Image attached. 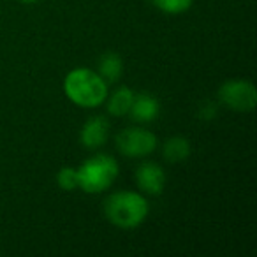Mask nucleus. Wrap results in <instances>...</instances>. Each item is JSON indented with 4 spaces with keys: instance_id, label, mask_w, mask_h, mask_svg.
<instances>
[{
    "instance_id": "3",
    "label": "nucleus",
    "mask_w": 257,
    "mask_h": 257,
    "mask_svg": "<svg viewBox=\"0 0 257 257\" xmlns=\"http://www.w3.org/2000/svg\"><path fill=\"white\" fill-rule=\"evenodd\" d=\"M78 173V189L88 194L104 192L113 185L118 176V164L111 155L100 154L83 162Z\"/></svg>"
},
{
    "instance_id": "14",
    "label": "nucleus",
    "mask_w": 257,
    "mask_h": 257,
    "mask_svg": "<svg viewBox=\"0 0 257 257\" xmlns=\"http://www.w3.org/2000/svg\"><path fill=\"white\" fill-rule=\"evenodd\" d=\"M22 2H25V4H34V2H37V0H22Z\"/></svg>"
},
{
    "instance_id": "10",
    "label": "nucleus",
    "mask_w": 257,
    "mask_h": 257,
    "mask_svg": "<svg viewBox=\"0 0 257 257\" xmlns=\"http://www.w3.org/2000/svg\"><path fill=\"white\" fill-rule=\"evenodd\" d=\"M136 93L133 92L127 86H121L118 88L113 95L109 97V102H107V111H109L113 116H125L131 111V106H133V100Z\"/></svg>"
},
{
    "instance_id": "1",
    "label": "nucleus",
    "mask_w": 257,
    "mask_h": 257,
    "mask_svg": "<svg viewBox=\"0 0 257 257\" xmlns=\"http://www.w3.org/2000/svg\"><path fill=\"white\" fill-rule=\"evenodd\" d=\"M104 215L116 227L134 229L147 218L148 201L138 192H114L104 203Z\"/></svg>"
},
{
    "instance_id": "11",
    "label": "nucleus",
    "mask_w": 257,
    "mask_h": 257,
    "mask_svg": "<svg viewBox=\"0 0 257 257\" xmlns=\"http://www.w3.org/2000/svg\"><path fill=\"white\" fill-rule=\"evenodd\" d=\"M164 159L169 162H182L189 159L190 155V143L185 138H171L164 143Z\"/></svg>"
},
{
    "instance_id": "4",
    "label": "nucleus",
    "mask_w": 257,
    "mask_h": 257,
    "mask_svg": "<svg viewBox=\"0 0 257 257\" xmlns=\"http://www.w3.org/2000/svg\"><path fill=\"white\" fill-rule=\"evenodd\" d=\"M116 148L125 157H145L157 148V138L141 127L123 128L116 136Z\"/></svg>"
},
{
    "instance_id": "5",
    "label": "nucleus",
    "mask_w": 257,
    "mask_h": 257,
    "mask_svg": "<svg viewBox=\"0 0 257 257\" xmlns=\"http://www.w3.org/2000/svg\"><path fill=\"white\" fill-rule=\"evenodd\" d=\"M218 97L234 111H250L255 107V88L250 81L243 79L225 81L218 90Z\"/></svg>"
},
{
    "instance_id": "7",
    "label": "nucleus",
    "mask_w": 257,
    "mask_h": 257,
    "mask_svg": "<svg viewBox=\"0 0 257 257\" xmlns=\"http://www.w3.org/2000/svg\"><path fill=\"white\" fill-rule=\"evenodd\" d=\"M107 134H109V121L104 116H93L83 125L81 143L88 150H95L106 143Z\"/></svg>"
},
{
    "instance_id": "13",
    "label": "nucleus",
    "mask_w": 257,
    "mask_h": 257,
    "mask_svg": "<svg viewBox=\"0 0 257 257\" xmlns=\"http://www.w3.org/2000/svg\"><path fill=\"white\" fill-rule=\"evenodd\" d=\"M57 183L64 190L78 189V173L72 168H62L57 175Z\"/></svg>"
},
{
    "instance_id": "9",
    "label": "nucleus",
    "mask_w": 257,
    "mask_h": 257,
    "mask_svg": "<svg viewBox=\"0 0 257 257\" xmlns=\"http://www.w3.org/2000/svg\"><path fill=\"white\" fill-rule=\"evenodd\" d=\"M123 71L120 55L116 53H106L100 57L99 65H97V74L104 79L106 83H116Z\"/></svg>"
},
{
    "instance_id": "2",
    "label": "nucleus",
    "mask_w": 257,
    "mask_h": 257,
    "mask_svg": "<svg viewBox=\"0 0 257 257\" xmlns=\"http://www.w3.org/2000/svg\"><path fill=\"white\" fill-rule=\"evenodd\" d=\"M65 95L81 107H97L107 97V83L90 69H74L64 81Z\"/></svg>"
},
{
    "instance_id": "8",
    "label": "nucleus",
    "mask_w": 257,
    "mask_h": 257,
    "mask_svg": "<svg viewBox=\"0 0 257 257\" xmlns=\"http://www.w3.org/2000/svg\"><path fill=\"white\" fill-rule=\"evenodd\" d=\"M159 113V100L150 93H136L133 100V106L128 114L133 116V120L141 121V123H148V121L155 120Z\"/></svg>"
},
{
    "instance_id": "12",
    "label": "nucleus",
    "mask_w": 257,
    "mask_h": 257,
    "mask_svg": "<svg viewBox=\"0 0 257 257\" xmlns=\"http://www.w3.org/2000/svg\"><path fill=\"white\" fill-rule=\"evenodd\" d=\"M155 8H159L161 11L169 13V15H178L183 13L192 6V0H152Z\"/></svg>"
},
{
    "instance_id": "6",
    "label": "nucleus",
    "mask_w": 257,
    "mask_h": 257,
    "mask_svg": "<svg viewBox=\"0 0 257 257\" xmlns=\"http://www.w3.org/2000/svg\"><path fill=\"white\" fill-rule=\"evenodd\" d=\"M136 182L143 192L150 196H157L164 190L166 175L162 168L155 162H143L136 171Z\"/></svg>"
}]
</instances>
